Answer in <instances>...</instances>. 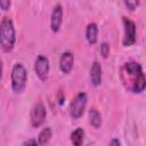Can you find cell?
Wrapping results in <instances>:
<instances>
[{
  "label": "cell",
  "instance_id": "6da1fadb",
  "mask_svg": "<svg viewBox=\"0 0 146 146\" xmlns=\"http://www.w3.org/2000/svg\"><path fill=\"white\" fill-rule=\"evenodd\" d=\"M121 79L127 88L135 94H140L145 90L146 79L140 64L136 62L124 63L121 68Z\"/></svg>",
  "mask_w": 146,
  "mask_h": 146
},
{
  "label": "cell",
  "instance_id": "7a4b0ae2",
  "mask_svg": "<svg viewBox=\"0 0 146 146\" xmlns=\"http://www.w3.org/2000/svg\"><path fill=\"white\" fill-rule=\"evenodd\" d=\"M16 43V32L13 21L5 16L0 22V48L3 52H10Z\"/></svg>",
  "mask_w": 146,
  "mask_h": 146
},
{
  "label": "cell",
  "instance_id": "3957f363",
  "mask_svg": "<svg viewBox=\"0 0 146 146\" xmlns=\"http://www.w3.org/2000/svg\"><path fill=\"white\" fill-rule=\"evenodd\" d=\"M11 89L15 94H21L24 91L27 83V72L23 64L17 63L11 70Z\"/></svg>",
  "mask_w": 146,
  "mask_h": 146
},
{
  "label": "cell",
  "instance_id": "277c9868",
  "mask_svg": "<svg viewBox=\"0 0 146 146\" xmlns=\"http://www.w3.org/2000/svg\"><path fill=\"white\" fill-rule=\"evenodd\" d=\"M87 102H88V98L86 92L76 94V96L73 98V100L70 104V115L75 120L80 119L84 113Z\"/></svg>",
  "mask_w": 146,
  "mask_h": 146
},
{
  "label": "cell",
  "instance_id": "5b68a950",
  "mask_svg": "<svg viewBox=\"0 0 146 146\" xmlns=\"http://www.w3.org/2000/svg\"><path fill=\"white\" fill-rule=\"evenodd\" d=\"M122 24L124 29V35L122 39V46L123 47H130L136 43V24L130 18L123 16L122 17Z\"/></svg>",
  "mask_w": 146,
  "mask_h": 146
},
{
  "label": "cell",
  "instance_id": "8992f818",
  "mask_svg": "<svg viewBox=\"0 0 146 146\" xmlns=\"http://www.w3.org/2000/svg\"><path fill=\"white\" fill-rule=\"evenodd\" d=\"M47 116V111L46 107L43 106V104L41 102L36 103L32 110H31V114H30V120H31V124L33 128H39L40 125L43 124L44 120Z\"/></svg>",
  "mask_w": 146,
  "mask_h": 146
},
{
  "label": "cell",
  "instance_id": "52a82bcc",
  "mask_svg": "<svg viewBox=\"0 0 146 146\" xmlns=\"http://www.w3.org/2000/svg\"><path fill=\"white\" fill-rule=\"evenodd\" d=\"M49 70H50L49 59L43 55L38 56L36 59H35V63H34V71H35V74L38 75V78L41 81H44L48 78Z\"/></svg>",
  "mask_w": 146,
  "mask_h": 146
},
{
  "label": "cell",
  "instance_id": "ba28073f",
  "mask_svg": "<svg viewBox=\"0 0 146 146\" xmlns=\"http://www.w3.org/2000/svg\"><path fill=\"white\" fill-rule=\"evenodd\" d=\"M63 23V8L60 5H56L52 9L50 17V27L54 33H57Z\"/></svg>",
  "mask_w": 146,
  "mask_h": 146
},
{
  "label": "cell",
  "instance_id": "9c48e42d",
  "mask_svg": "<svg viewBox=\"0 0 146 146\" xmlns=\"http://www.w3.org/2000/svg\"><path fill=\"white\" fill-rule=\"evenodd\" d=\"M73 64H74V56L72 52L70 51H65L62 54L60 59H59V68L63 73L68 74L72 68H73Z\"/></svg>",
  "mask_w": 146,
  "mask_h": 146
},
{
  "label": "cell",
  "instance_id": "30bf717a",
  "mask_svg": "<svg viewBox=\"0 0 146 146\" xmlns=\"http://www.w3.org/2000/svg\"><path fill=\"white\" fill-rule=\"evenodd\" d=\"M90 79H91V83L95 87H98L102 83V65L98 62H94L91 65Z\"/></svg>",
  "mask_w": 146,
  "mask_h": 146
},
{
  "label": "cell",
  "instance_id": "8fae6325",
  "mask_svg": "<svg viewBox=\"0 0 146 146\" xmlns=\"http://www.w3.org/2000/svg\"><path fill=\"white\" fill-rule=\"evenodd\" d=\"M97 36H98V27L96 23H89L86 29V39L89 44H95L97 42Z\"/></svg>",
  "mask_w": 146,
  "mask_h": 146
},
{
  "label": "cell",
  "instance_id": "7c38bea8",
  "mask_svg": "<svg viewBox=\"0 0 146 146\" xmlns=\"http://www.w3.org/2000/svg\"><path fill=\"white\" fill-rule=\"evenodd\" d=\"M89 122L96 129L102 125V115L95 107L89 110Z\"/></svg>",
  "mask_w": 146,
  "mask_h": 146
},
{
  "label": "cell",
  "instance_id": "4fadbf2b",
  "mask_svg": "<svg viewBox=\"0 0 146 146\" xmlns=\"http://www.w3.org/2000/svg\"><path fill=\"white\" fill-rule=\"evenodd\" d=\"M83 139H84V131H83L81 128L75 129V130L71 133V143H72L73 145H75V146L82 145Z\"/></svg>",
  "mask_w": 146,
  "mask_h": 146
},
{
  "label": "cell",
  "instance_id": "5bb4252c",
  "mask_svg": "<svg viewBox=\"0 0 146 146\" xmlns=\"http://www.w3.org/2000/svg\"><path fill=\"white\" fill-rule=\"evenodd\" d=\"M52 136V132H51V129L50 128H43L39 136H38V144L40 145H46L47 143H49L50 138Z\"/></svg>",
  "mask_w": 146,
  "mask_h": 146
},
{
  "label": "cell",
  "instance_id": "9a60e30c",
  "mask_svg": "<svg viewBox=\"0 0 146 146\" xmlns=\"http://www.w3.org/2000/svg\"><path fill=\"white\" fill-rule=\"evenodd\" d=\"M99 50H100V55H102L104 58H107L108 55H110V52H111V47H110V44H108L107 42H103V43L100 44Z\"/></svg>",
  "mask_w": 146,
  "mask_h": 146
},
{
  "label": "cell",
  "instance_id": "2e32d148",
  "mask_svg": "<svg viewBox=\"0 0 146 146\" xmlns=\"http://www.w3.org/2000/svg\"><path fill=\"white\" fill-rule=\"evenodd\" d=\"M124 5L130 11H133L139 6V0H124Z\"/></svg>",
  "mask_w": 146,
  "mask_h": 146
},
{
  "label": "cell",
  "instance_id": "e0dca14e",
  "mask_svg": "<svg viewBox=\"0 0 146 146\" xmlns=\"http://www.w3.org/2000/svg\"><path fill=\"white\" fill-rule=\"evenodd\" d=\"M10 5H11V1L10 0H0V8L2 10H5V11L9 10Z\"/></svg>",
  "mask_w": 146,
  "mask_h": 146
},
{
  "label": "cell",
  "instance_id": "ac0fdd59",
  "mask_svg": "<svg viewBox=\"0 0 146 146\" xmlns=\"http://www.w3.org/2000/svg\"><path fill=\"white\" fill-rule=\"evenodd\" d=\"M36 144H38V140H35V139H29L23 143V145H36Z\"/></svg>",
  "mask_w": 146,
  "mask_h": 146
},
{
  "label": "cell",
  "instance_id": "d6986e66",
  "mask_svg": "<svg viewBox=\"0 0 146 146\" xmlns=\"http://www.w3.org/2000/svg\"><path fill=\"white\" fill-rule=\"evenodd\" d=\"M2 71H3V67H2V60L0 59V81L2 79Z\"/></svg>",
  "mask_w": 146,
  "mask_h": 146
},
{
  "label": "cell",
  "instance_id": "ffe728a7",
  "mask_svg": "<svg viewBox=\"0 0 146 146\" xmlns=\"http://www.w3.org/2000/svg\"><path fill=\"white\" fill-rule=\"evenodd\" d=\"M111 145H120V141H119L117 139H113V140L111 141Z\"/></svg>",
  "mask_w": 146,
  "mask_h": 146
}]
</instances>
